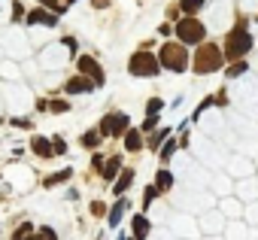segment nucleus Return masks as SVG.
<instances>
[{"label":"nucleus","mask_w":258,"mask_h":240,"mask_svg":"<svg viewBox=\"0 0 258 240\" xmlns=\"http://www.w3.org/2000/svg\"><path fill=\"white\" fill-rule=\"evenodd\" d=\"M252 49V34H249V28H246V19H237V25H234V31L228 34V40H225V58L228 61H243V55Z\"/></svg>","instance_id":"f257e3e1"},{"label":"nucleus","mask_w":258,"mask_h":240,"mask_svg":"<svg viewBox=\"0 0 258 240\" xmlns=\"http://www.w3.org/2000/svg\"><path fill=\"white\" fill-rule=\"evenodd\" d=\"M225 61V49L207 43V46H198V55H195V73L207 76V73H216Z\"/></svg>","instance_id":"f03ea898"},{"label":"nucleus","mask_w":258,"mask_h":240,"mask_svg":"<svg viewBox=\"0 0 258 240\" xmlns=\"http://www.w3.org/2000/svg\"><path fill=\"white\" fill-rule=\"evenodd\" d=\"M127 70H131L134 76H158L161 61H158L152 52L140 49V52H134V55H131V61H127Z\"/></svg>","instance_id":"7ed1b4c3"},{"label":"nucleus","mask_w":258,"mask_h":240,"mask_svg":"<svg viewBox=\"0 0 258 240\" xmlns=\"http://www.w3.org/2000/svg\"><path fill=\"white\" fill-rule=\"evenodd\" d=\"M176 37L185 43V46H198V43H204V37H207V28L195 19V16H188V19H182L179 25H176Z\"/></svg>","instance_id":"20e7f679"},{"label":"nucleus","mask_w":258,"mask_h":240,"mask_svg":"<svg viewBox=\"0 0 258 240\" xmlns=\"http://www.w3.org/2000/svg\"><path fill=\"white\" fill-rule=\"evenodd\" d=\"M185 64H188L185 46H176V43L161 46V67H167V70H173V73H182Z\"/></svg>","instance_id":"39448f33"},{"label":"nucleus","mask_w":258,"mask_h":240,"mask_svg":"<svg viewBox=\"0 0 258 240\" xmlns=\"http://www.w3.org/2000/svg\"><path fill=\"white\" fill-rule=\"evenodd\" d=\"M127 131H131V128H127V115L124 112H109L103 122H100V134L103 137H121Z\"/></svg>","instance_id":"423d86ee"},{"label":"nucleus","mask_w":258,"mask_h":240,"mask_svg":"<svg viewBox=\"0 0 258 240\" xmlns=\"http://www.w3.org/2000/svg\"><path fill=\"white\" fill-rule=\"evenodd\" d=\"M234 189H237V201H243V204L258 201V179H240Z\"/></svg>","instance_id":"0eeeda50"},{"label":"nucleus","mask_w":258,"mask_h":240,"mask_svg":"<svg viewBox=\"0 0 258 240\" xmlns=\"http://www.w3.org/2000/svg\"><path fill=\"white\" fill-rule=\"evenodd\" d=\"M79 70H82L85 76H94V82H97V85H103V70L97 67V61H94V58L82 55V58H79Z\"/></svg>","instance_id":"6e6552de"},{"label":"nucleus","mask_w":258,"mask_h":240,"mask_svg":"<svg viewBox=\"0 0 258 240\" xmlns=\"http://www.w3.org/2000/svg\"><path fill=\"white\" fill-rule=\"evenodd\" d=\"M31 149H34L37 155H43V158H52V155H55V146H49L46 137H34V140H31Z\"/></svg>","instance_id":"1a4fd4ad"},{"label":"nucleus","mask_w":258,"mask_h":240,"mask_svg":"<svg viewBox=\"0 0 258 240\" xmlns=\"http://www.w3.org/2000/svg\"><path fill=\"white\" fill-rule=\"evenodd\" d=\"M91 88H94V82H88L85 76H76L67 82V94H79V91H91Z\"/></svg>","instance_id":"9d476101"},{"label":"nucleus","mask_w":258,"mask_h":240,"mask_svg":"<svg viewBox=\"0 0 258 240\" xmlns=\"http://www.w3.org/2000/svg\"><path fill=\"white\" fill-rule=\"evenodd\" d=\"M231 173L234 176H249L252 173V161L249 158H234L231 161Z\"/></svg>","instance_id":"9b49d317"},{"label":"nucleus","mask_w":258,"mask_h":240,"mask_svg":"<svg viewBox=\"0 0 258 240\" xmlns=\"http://www.w3.org/2000/svg\"><path fill=\"white\" fill-rule=\"evenodd\" d=\"M131 183H134V170L127 167V170H124V173H121V176L115 179V189H112V192H115V195H124V192H127V186H131Z\"/></svg>","instance_id":"f8f14e48"},{"label":"nucleus","mask_w":258,"mask_h":240,"mask_svg":"<svg viewBox=\"0 0 258 240\" xmlns=\"http://www.w3.org/2000/svg\"><path fill=\"white\" fill-rule=\"evenodd\" d=\"M131 225H134V237H137V240H146V234H149V219H146V216H134Z\"/></svg>","instance_id":"ddd939ff"},{"label":"nucleus","mask_w":258,"mask_h":240,"mask_svg":"<svg viewBox=\"0 0 258 240\" xmlns=\"http://www.w3.org/2000/svg\"><path fill=\"white\" fill-rule=\"evenodd\" d=\"M140 146H143L140 131H127V134H124V149H127V152H137Z\"/></svg>","instance_id":"4468645a"},{"label":"nucleus","mask_w":258,"mask_h":240,"mask_svg":"<svg viewBox=\"0 0 258 240\" xmlns=\"http://www.w3.org/2000/svg\"><path fill=\"white\" fill-rule=\"evenodd\" d=\"M170 186H173V173H170V170H158V176H155V189L164 192V189H170Z\"/></svg>","instance_id":"2eb2a0df"},{"label":"nucleus","mask_w":258,"mask_h":240,"mask_svg":"<svg viewBox=\"0 0 258 240\" xmlns=\"http://www.w3.org/2000/svg\"><path fill=\"white\" fill-rule=\"evenodd\" d=\"M222 225H225V219H219V213H207L204 231H222Z\"/></svg>","instance_id":"dca6fc26"},{"label":"nucleus","mask_w":258,"mask_h":240,"mask_svg":"<svg viewBox=\"0 0 258 240\" xmlns=\"http://www.w3.org/2000/svg\"><path fill=\"white\" fill-rule=\"evenodd\" d=\"M204 4H207V0H179V7H182V13H188V16L201 13V10H204Z\"/></svg>","instance_id":"f3484780"},{"label":"nucleus","mask_w":258,"mask_h":240,"mask_svg":"<svg viewBox=\"0 0 258 240\" xmlns=\"http://www.w3.org/2000/svg\"><path fill=\"white\" fill-rule=\"evenodd\" d=\"M28 22H31V25H55L58 19H55V16H46V13H40V10H37V13H31V16H28Z\"/></svg>","instance_id":"a211bd4d"},{"label":"nucleus","mask_w":258,"mask_h":240,"mask_svg":"<svg viewBox=\"0 0 258 240\" xmlns=\"http://www.w3.org/2000/svg\"><path fill=\"white\" fill-rule=\"evenodd\" d=\"M124 210H127V201H118V204L109 210V225H118V222H121V216H124Z\"/></svg>","instance_id":"6ab92c4d"},{"label":"nucleus","mask_w":258,"mask_h":240,"mask_svg":"<svg viewBox=\"0 0 258 240\" xmlns=\"http://www.w3.org/2000/svg\"><path fill=\"white\" fill-rule=\"evenodd\" d=\"M246 70H249V64H246V61H234V64H231V67H228L225 73H228L231 79H237V76H243Z\"/></svg>","instance_id":"aec40b11"},{"label":"nucleus","mask_w":258,"mask_h":240,"mask_svg":"<svg viewBox=\"0 0 258 240\" xmlns=\"http://www.w3.org/2000/svg\"><path fill=\"white\" fill-rule=\"evenodd\" d=\"M100 137H103L100 131H88V134H82V146H85V149H94Z\"/></svg>","instance_id":"412c9836"},{"label":"nucleus","mask_w":258,"mask_h":240,"mask_svg":"<svg viewBox=\"0 0 258 240\" xmlns=\"http://www.w3.org/2000/svg\"><path fill=\"white\" fill-rule=\"evenodd\" d=\"M118 167H121V158H109V161H106V167H103V176H106V179H112V176L118 173Z\"/></svg>","instance_id":"4be33fe9"},{"label":"nucleus","mask_w":258,"mask_h":240,"mask_svg":"<svg viewBox=\"0 0 258 240\" xmlns=\"http://www.w3.org/2000/svg\"><path fill=\"white\" fill-rule=\"evenodd\" d=\"M167 134H170V131H167V128H161V131L149 140V149H158V146H161V140H167Z\"/></svg>","instance_id":"5701e85b"},{"label":"nucleus","mask_w":258,"mask_h":240,"mask_svg":"<svg viewBox=\"0 0 258 240\" xmlns=\"http://www.w3.org/2000/svg\"><path fill=\"white\" fill-rule=\"evenodd\" d=\"M246 219H249L252 225H258V201H255V204H246Z\"/></svg>","instance_id":"b1692460"},{"label":"nucleus","mask_w":258,"mask_h":240,"mask_svg":"<svg viewBox=\"0 0 258 240\" xmlns=\"http://www.w3.org/2000/svg\"><path fill=\"white\" fill-rule=\"evenodd\" d=\"M158 109H161V97H152V100L146 103V115H155Z\"/></svg>","instance_id":"393cba45"},{"label":"nucleus","mask_w":258,"mask_h":240,"mask_svg":"<svg viewBox=\"0 0 258 240\" xmlns=\"http://www.w3.org/2000/svg\"><path fill=\"white\" fill-rule=\"evenodd\" d=\"M222 207H225V210H228V213H231V216H234V219H237V213H240V210H243V207H240V201H225V204H222Z\"/></svg>","instance_id":"a878e982"},{"label":"nucleus","mask_w":258,"mask_h":240,"mask_svg":"<svg viewBox=\"0 0 258 240\" xmlns=\"http://www.w3.org/2000/svg\"><path fill=\"white\" fill-rule=\"evenodd\" d=\"M31 231H34V225H22V228L16 231V237H13V240H28V237H31Z\"/></svg>","instance_id":"bb28decb"},{"label":"nucleus","mask_w":258,"mask_h":240,"mask_svg":"<svg viewBox=\"0 0 258 240\" xmlns=\"http://www.w3.org/2000/svg\"><path fill=\"white\" fill-rule=\"evenodd\" d=\"M37 240H58V234H55L52 228H40V234H37Z\"/></svg>","instance_id":"cd10ccee"},{"label":"nucleus","mask_w":258,"mask_h":240,"mask_svg":"<svg viewBox=\"0 0 258 240\" xmlns=\"http://www.w3.org/2000/svg\"><path fill=\"white\" fill-rule=\"evenodd\" d=\"M173 152H176V143H173V140H167V146H164V149H161V158H164V161H167V158H170V155H173Z\"/></svg>","instance_id":"c85d7f7f"},{"label":"nucleus","mask_w":258,"mask_h":240,"mask_svg":"<svg viewBox=\"0 0 258 240\" xmlns=\"http://www.w3.org/2000/svg\"><path fill=\"white\" fill-rule=\"evenodd\" d=\"M67 176H70V170H61V173L49 176V179H46V186H55V183H61V179H67Z\"/></svg>","instance_id":"c756f323"},{"label":"nucleus","mask_w":258,"mask_h":240,"mask_svg":"<svg viewBox=\"0 0 258 240\" xmlns=\"http://www.w3.org/2000/svg\"><path fill=\"white\" fill-rule=\"evenodd\" d=\"M155 195H158V189H155V186H149V189H146V195H143V204L149 207V204L155 201Z\"/></svg>","instance_id":"7c9ffc66"},{"label":"nucleus","mask_w":258,"mask_h":240,"mask_svg":"<svg viewBox=\"0 0 258 240\" xmlns=\"http://www.w3.org/2000/svg\"><path fill=\"white\" fill-rule=\"evenodd\" d=\"M158 125V115H146V122H143V131H152Z\"/></svg>","instance_id":"2f4dec72"},{"label":"nucleus","mask_w":258,"mask_h":240,"mask_svg":"<svg viewBox=\"0 0 258 240\" xmlns=\"http://www.w3.org/2000/svg\"><path fill=\"white\" fill-rule=\"evenodd\" d=\"M13 125H19V128H31V122H28V118H13Z\"/></svg>","instance_id":"473e14b6"},{"label":"nucleus","mask_w":258,"mask_h":240,"mask_svg":"<svg viewBox=\"0 0 258 240\" xmlns=\"http://www.w3.org/2000/svg\"><path fill=\"white\" fill-rule=\"evenodd\" d=\"M52 143H55V155H58V152H64V149H67V146H64V140H52Z\"/></svg>","instance_id":"72a5a7b5"},{"label":"nucleus","mask_w":258,"mask_h":240,"mask_svg":"<svg viewBox=\"0 0 258 240\" xmlns=\"http://www.w3.org/2000/svg\"><path fill=\"white\" fill-rule=\"evenodd\" d=\"M109 4V0H94V7H106Z\"/></svg>","instance_id":"f704fd0d"},{"label":"nucleus","mask_w":258,"mask_h":240,"mask_svg":"<svg viewBox=\"0 0 258 240\" xmlns=\"http://www.w3.org/2000/svg\"><path fill=\"white\" fill-rule=\"evenodd\" d=\"M210 240H219V237H210Z\"/></svg>","instance_id":"c9c22d12"}]
</instances>
